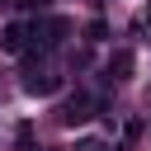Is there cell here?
I'll return each instance as SVG.
<instances>
[{"instance_id": "6da1fadb", "label": "cell", "mask_w": 151, "mask_h": 151, "mask_svg": "<svg viewBox=\"0 0 151 151\" xmlns=\"http://www.w3.org/2000/svg\"><path fill=\"white\" fill-rule=\"evenodd\" d=\"M28 33H33V47H38V52H52V47H61V38L71 33V24H66V19H33Z\"/></svg>"}, {"instance_id": "7a4b0ae2", "label": "cell", "mask_w": 151, "mask_h": 151, "mask_svg": "<svg viewBox=\"0 0 151 151\" xmlns=\"http://www.w3.org/2000/svg\"><path fill=\"white\" fill-rule=\"evenodd\" d=\"M94 109H99V104H94V94H90V90H76V94L61 104V123H71V127H76V123L94 118Z\"/></svg>"}, {"instance_id": "3957f363", "label": "cell", "mask_w": 151, "mask_h": 151, "mask_svg": "<svg viewBox=\"0 0 151 151\" xmlns=\"http://www.w3.org/2000/svg\"><path fill=\"white\" fill-rule=\"evenodd\" d=\"M28 38H33V33H28V24H9V28L0 33V47H5V52H24V47H28Z\"/></svg>"}, {"instance_id": "277c9868", "label": "cell", "mask_w": 151, "mask_h": 151, "mask_svg": "<svg viewBox=\"0 0 151 151\" xmlns=\"http://www.w3.org/2000/svg\"><path fill=\"white\" fill-rule=\"evenodd\" d=\"M57 85H61V76H52V71H33V76L24 80V90H28V94H52Z\"/></svg>"}, {"instance_id": "5b68a950", "label": "cell", "mask_w": 151, "mask_h": 151, "mask_svg": "<svg viewBox=\"0 0 151 151\" xmlns=\"http://www.w3.org/2000/svg\"><path fill=\"white\" fill-rule=\"evenodd\" d=\"M127 71H132V52L118 47V52L109 57V80H127Z\"/></svg>"}, {"instance_id": "8992f818", "label": "cell", "mask_w": 151, "mask_h": 151, "mask_svg": "<svg viewBox=\"0 0 151 151\" xmlns=\"http://www.w3.org/2000/svg\"><path fill=\"white\" fill-rule=\"evenodd\" d=\"M85 33H90V42H104V33H109V28H104V24H99V19H94V24H90V28H85Z\"/></svg>"}, {"instance_id": "52a82bcc", "label": "cell", "mask_w": 151, "mask_h": 151, "mask_svg": "<svg viewBox=\"0 0 151 151\" xmlns=\"http://www.w3.org/2000/svg\"><path fill=\"white\" fill-rule=\"evenodd\" d=\"M19 5H24V9H33V5H42V0H19Z\"/></svg>"}]
</instances>
